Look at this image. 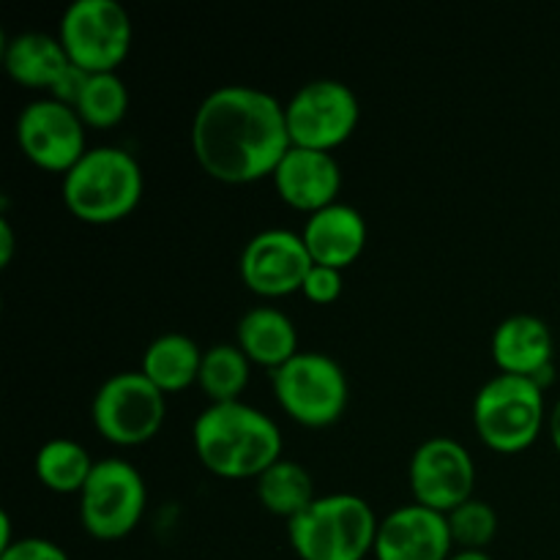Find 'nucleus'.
<instances>
[{"label":"nucleus","instance_id":"bb28decb","mask_svg":"<svg viewBox=\"0 0 560 560\" xmlns=\"http://www.w3.org/2000/svg\"><path fill=\"white\" fill-rule=\"evenodd\" d=\"M0 560H71L66 550L42 536H22L14 545L0 550Z\"/></svg>","mask_w":560,"mask_h":560},{"label":"nucleus","instance_id":"9d476101","mask_svg":"<svg viewBox=\"0 0 560 560\" xmlns=\"http://www.w3.org/2000/svg\"><path fill=\"white\" fill-rule=\"evenodd\" d=\"M359 96L334 77H317L295 88L284 104V118L293 145L331 151L353 135L359 124Z\"/></svg>","mask_w":560,"mask_h":560},{"label":"nucleus","instance_id":"f03ea898","mask_svg":"<svg viewBox=\"0 0 560 560\" xmlns=\"http://www.w3.org/2000/svg\"><path fill=\"white\" fill-rule=\"evenodd\" d=\"M202 463L219 476H260L282 457V430L268 413L244 399L211 402L191 427Z\"/></svg>","mask_w":560,"mask_h":560},{"label":"nucleus","instance_id":"f8f14e48","mask_svg":"<svg viewBox=\"0 0 560 560\" xmlns=\"http://www.w3.org/2000/svg\"><path fill=\"white\" fill-rule=\"evenodd\" d=\"M408 479L416 501L448 514L474 498L476 465L463 443L448 435H435L416 446Z\"/></svg>","mask_w":560,"mask_h":560},{"label":"nucleus","instance_id":"6e6552de","mask_svg":"<svg viewBox=\"0 0 560 560\" xmlns=\"http://www.w3.org/2000/svg\"><path fill=\"white\" fill-rule=\"evenodd\" d=\"M93 424L107 441L140 446L162 427L164 392L142 370H120L96 388L91 402Z\"/></svg>","mask_w":560,"mask_h":560},{"label":"nucleus","instance_id":"6ab92c4d","mask_svg":"<svg viewBox=\"0 0 560 560\" xmlns=\"http://www.w3.org/2000/svg\"><path fill=\"white\" fill-rule=\"evenodd\" d=\"M71 63L63 42L52 33L22 31L3 47V66L11 80L27 88H52L60 71Z\"/></svg>","mask_w":560,"mask_h":560},{"label":"nucleus","instance_id":"ddd939ff","mask_svg":"<svg viewBox=\"0 0 560 560\" xmlns=\"http://www.w3.org/2000/svg\"><path fill=\"white\" fill-rule=\"evenodd\" d=\"M304 235L284 228H266L252 235L238 257L244 282L260 295H288L301 290L312 268Z\"/></svg>","mask_w":560,"mask_h":560},{"label":"nucleus","instance_id":"9b49d317","mask_svg":"<svg viewBox=\"0 0 560 560\" xmlns=\"http://www.w3.org/2000/svg\"><path fill=\"white\" fill-rule=\"evenodd\" d=\"M16 142L38 167L66 173L88 151L85 120L58 98H33L16 115Z\"/></svg>","mask_w":560,"mask_h":560},{"label":"nucleus","instance_id":"2eb2a0df","mask_svg":"<svg viewBox=\"0 0 560 560\" xmlns=\"http://www.w3.org/2000/svg\"><path fill=\"white\" fill-rule=\"evenodd\" d=\"M279 197L301 211H320L337 202L342 189V167L331 151L290 145L271 173Z\"/></svg>","mask_w":560,"mask_h":560},{"label":"nucleus","instance_id":"7ed1b4c3","mask_svg":"<svg viewBox=\"0 0 560 560\" xmlns=\"http://www.w3.org/2000/svg\"><path fill=\"white\" fill-rule=\"evenodd\" d=\"M375 509L353 492L317 495L288 520V536L301 560H364L375 550Z\"/></svg>","mask_w":560,"mask_h":560},{"label":"nucleus","instance_id":"423d86ee","mask_svg":"<svg viewBox=\"0 0 560 560\" xmlns=\"http://www.w3.org/2000/svg\"><path fill=\"white\" fill-rule=\"evenodd\" d=\"M271 383L279 405L299 424H334L348 408V375L337 359L320 350H299L293 359L271 370Z\"/></svg>","mask_w":560,"mask_h":560},{"label":"nucleus","instance_id":"7c9ffc66","mask_svg":"<svg viewBox=\"0 0 560 560\" xmlns=\"http://www.w3.org/2000/svg\"><path fill=\"white\" fill-rule=\"evenodd\" d=\"M448 560H492L485 550H457Z\"/></svg>","mask_w":560,"mask_h":560},{"label":"nucleus","instance_id":"aec40b11","mask_svg":"<svg viewBox=\"0 0 560 560\" xmlns=\"http://www.w3.org/2000/svg\"><path fill=\"white\" fill-rule=\"evenodd\" d=\"M202 348L184 331H164L148 342L140 370L167 392H180L200 377Z\"/></svg>","mask_w":560,"mask_h":560},{"label":"nucleus","instance_id":"412c9836","mask_svg":"<svg viewBox=\"0 0 560 560\" xmlns=\"http://www.w3.org/2000/svg\"><path fill=\"white\" fill-rule=\"evenodd\" d=\"M257 498L262 506L282 517H295L304 512L312 501H315V485H312V474L301 463L288 457H279L277 463L268 465L260 476H257Z\"/></svg>","mask_w":560,"mask_h":560},{"label":"nucleus","instance_id":"4be33fe9","mask_svg":"<svg viewBox=\"0 0 560 560\" xmlns=\"http://www.w3.org/2000/svg\"><path fill=\"white\" fill-rule=\"evenodd\" d=\"M93 463L85 443L74 441V438H49L42 443L33 459L38 481L55 492H80L82 485L91 476Z\"/></svg>","mask_w":560,"mask_h":560},{"label":"nucleus","instance_id":"4468645a","mask_svg":"<svg viewBox=\"0 0 560 560\" xmlns=\"http://www.w3.org/2000/svg\"><path fill=\"white\" fill-rule=\"evenodd\" d=\"M452 528L446 512L413 501L388 512L377 525V560H448Z\"/></svg>","mask_w":560,"mask_h":560},{"label":"nucleus","instance_id":"5701e85b","mask_svg":"<svg viewBox=\"0 0 560 560\" xmlns=\"http://www.w3.org/2000/svg\"><path fill=\"white\" fill-rule=\"evenodd\" d=\"M197 383L211 397V402H230L241 399V392L249 383V355L238 342H219L202 350L200 377Z\"/></svg>","mask_w":560,"mask_h":560},{"label":"nucleus","instance_id":"cd10ccee","mask_svg":"<svg viewBox=\"0 0 560 560\" xmlns=\"http://www.w3.org/2000/svg\"><path fill=\"white\" fill-rule=\"evenodd\" d=\"M88 77H91V71H85L82 66H77V63H69L63 71H60V77L55 80V85L49 88V96L58 98V102H63V104H69V107H77Z\"/></svg>","mask_w":560,"mask_h":560},{"label":"nucleus","instance_id":"f257e3e1","mask_svg":"<svg viewBox=\"0 0 560 560\" xmlns=\"http://www.w3.org/2000/svg\"><path fill=\"white\" fill-rule=\"evenodd\" d=\"M290 145L284 104L266 88H213L191 118L195 159L224 184H249L271 175Z\"/></svg>","mask_w":560,"mask_h":560},{"label":"nucleus","instance_id":"1a4fd4ad","mask_svg":"<svg viewBox=\"0 0 560 560\" xmlns=\"http://www.w3.org/2000/svg\"><path fill=\"white\" fill-rule=\"evenodd\" d=\"M131 36V16L120 0H71L58 27L71 63L91 74L115 71L129 55Z\"/></svg>","mask_w":560,"mask_h":560},{"label":"nucleus","instance_id":"393cba45","mask_svg":"<svg viewBox=\"0 0 560 560\" xmlns=\"http://www.w3.org/2000/svg\"><path fill=\"white\" fill-rule=\"evenodd\" d=\"M454 545L459 550H485L498 530V512L481 498H468L446 514Z\"/></svg>","mask_w":560,"mask_h":560},{"label":"nucleus","instance_id":"f3484780","mask_svg":"<svg viewBox=\"0 0 560 560\" xmlns=\"http://www.w3.org/2000/svg\"><path fill=\"white\" fill-rule=\"evenodd\" d=\"M301 235H304L312 260L320 262V266L345 268L364 249L366 219L361 217L359 208L337 200L320 211H312Z\"/></svg>","mask_w":560,"mask_h":560},{"label":"nucleus","instance_id":"a878e982","mask_svg":"<svg viewBox=\"0 0 560 560\" xmlns=\"http://www.w3.org/2000/svg\"><path fill=\"white\" fill-rule=\"evenodd\" d=\"M301 290L306 293V299L317 301V304H328V301L339 299V293H342V268L312 262Z\"/></svg>","mask_w":560,"mask_h":560},{"label":"nucleus","instance_id":"0eeeda50","mask_svg":"<svg viewBox=\"0 0 560 560\" xmlns=\"http://www.w3.org/2000/svg\"><path fill=\"white\" fill-rule=\"evenodd\" d=\"M148 487L124 457H102L80 490V523L96 539H124L145 512Z\"/></svg>","mask_w":560,"mask_h":560},{"label":"nucleus","instance_id":"c756f323","mask_svg":"<svg viewBox=\"0 0 560 560\" xmlns=\"http://www.w3.org/2000/svg\"><path fill=\"white\" fill-rule=\"evenodd\" d=\"M547 424H550V438L552 443H556V448L560 452V399L556 405H552L550 416H547Z\"/></svg>","mask_w":560,"mask_h":560},{"label":"nucleus","instance_id":"20e7f679","mask_svg":"<svg viewBox=\"0 0 560 560\" xmlns=\"http://www.w3.org/2000/svg\"><path fill=\"white\" fill-rule=\"evenodd\" d=\"M142 167L126 148H88L63 173V202L74 217L91 224L124 219L142 197Z\"/></svg>","mask_w":560,"mask_h":560},{"label":"nucleus","instance_id":"39448f33","mask_svg":"<svg viewBox=\"0 0 560 560\" xmlns=\"http://www.w3.org/2000/svg\"><path fill=\"white\" fill-rule=\"evenodd\" d=\"M474 424L487 446L520 452L539 438L545 427V394L534 377L498 372L474 397Z\"/></svg>","mask_w":560,"mask_h":560},{"label":"nucleus","instance_id":"c85d7f7f","mask_svg":"<svg viewBox=\"0 0 560 560\" xmlns=\"http://www.w3.org/2000/svg\"><path fill=\"white\" fill-rule=\"evenodd\" d=\"M11 255H14V230L9 217H0V266H9Z\"/></svg>","mask_w":560,"mask_h":560},{"label":"nucleus","instance_id":"dca6fc26","mask_svg":"<svg viewBox=\"0 0 560 560\" xmlns=\"http://www.w3.org/2000/svg\"><path fill=\"white\" fill-rule=\"evenodd\" d=\"M552 348L550 326L528 312L503 317L492 331V359L501 372L534 377L539 383L541 372H550Z\"/></svg>","mask_w":560,"mask_h":560},{"label":"nucleus","instance_id":"b1692460","mask_svg":"<svg viewBox=\"0 0 560 560\" xmlns=\"http://www.w3.org/2000/svg\"><path fill=\"white\" fill-rule=\"evenodd\" d=\"M74 109L85 120V126L107 129L118 124L129 109V88L115 71H96L88 77Z\"/></svg>","mask_w":560,"mask_h":560},{"label":"nucleus","instance_id":"a211bd4d","mask_svg":"<svg viewBox=\"0 0 560 560\" xmlns=\"http://www.w3.org/2000/svg\"><path fill=\"white\" fill-rule=\"evenodd\" d=\"M241 350L249 355V361L266 364L271 370L282 366L284 361L299 353V331L290 315H284L279 306H252L238 317L235 326Z\"/></svg>","mask_w":560,"mask_h":560}]
</instances>
